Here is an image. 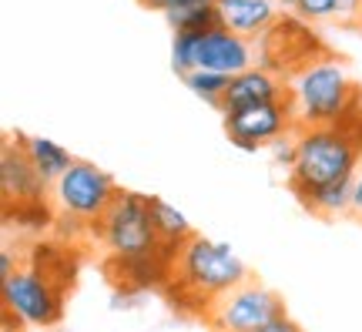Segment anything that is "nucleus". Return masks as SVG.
Wrapping results in <instances>:
<instances>
[{
    "label": "nucleus",
    "instance_id": "nucleus-15",
    "mask_svg": "<svg viewBox=\"0 0 362 332\" xmlns=\"http://www.w3.org/2000/svg\"><path fill=\"white\" fill-rule=\"evenodd\" d=\"M151 218H155L158 239H161V245H165V252H168V256H175L181 245L194 235L192 225H188V218L181 215L175 205L161 202V198H151Z\"/></svg>",
    "mask_w": 362,
    "mask_h": 332
},
{
    "label": "nucleus",
    "instance_id": "nucleus-6",
    "mask_svg": "<svg viewBox=\"0 0 362 332\" xmlns=\"http://www.w3.org/2000/svg\"><path fill=\"white\" fill-rule=\"evenodd\" d=\"M4 282V319L7 326H57L64 316V292L67 282H57V275L44 272L40 265L17 268Z\"/></svg>",
    "mask_w": 362,
    "mask_h": 332
},
{
    "label": "nucleus",
    "instance_id": "nucleus-9",
    "mask_svg": "<svg viewBox=\"0 0 362 332\" xmlns=\"http://www.w3.org/2000/svg\"><path fill=\"white\" fill-rule=\"evenodd\" d=\"M259 47V64L282 74L285 81L302 71V67L315 61L322 51V44L309 34V27L302 24V17H279L275 24L255 40Z\"/></svg>",
    "mask_w": 362,
    "mask_h": 332
},
{
    "label": "nucleus",
    "instance_id": "nucleus-1",
    "mask_svg": "<svg viewBox=\"0 0 362 332\" xmlns=\"http://www.w3.org/2000/svg\"><path fill=\"white\" fill-rule=\"evenodd\" d=\"M252 272L245 262L235 256L228 245L211 242L205 235L194 231L188 242L181 245L175 258H171L168 279H165V292H168L171 306L185 312V316H205L208 306L218 299L221 292L235 289L238 282H245Z\"/></svg>",
    "mask_w": 362,
    "mask_h": 332
},
{
    "label": "nucleus",
    "instance_id": "nucleus-14",
    "mask_svg": "<svg viewBox=\"0 0 362 332\" xmlns=\"http://www.w3.org/2000/svg\"><path fill=\"white\" fill-rule=\"evenodd\" d=\"M21 148H24V154L30 158V165L37 168V175L47 185H54V181L64 175L67 168L74 165L78 158H71V151H67L64 144H57V141L51 138H37V134H21Z\"/></svg>",
    "mask_w": 362,
    "mask_h": 332
},
{
    "label": "nucleus",
    "instance_id": "nucleus-19",
    "mask_svg": "<svg viewBox=\"0 0 362 332\" xmlns=\"http://www.w3.org/2000/svg\"><path fill=\"white\" fill-rule=\"evenodd\" d=\"M194 44H198V34H192V30H178L171 38V67H175V74L188 77L194 71Z\"/></svg>",
    "mask_w": 362,
    "mask_h": 332
},
{
    "label": "nucleus",
    "instance_id": "nucleus-21",
    "mask_svg": "<svg viewBox=\"0 0 362 332\" xmlns=\"http://www.w3.org/2000/svg\"><path fill=\"white\" fill-rule=\"evenodd\" d=\"M296 131H298V128H296ZM296 131H288V134H282V138H275V141L269 144L272 158H275L279 165H285V168L296 165V154H298V138H296Z\"/></svg>",
    "mask_w": 362,
    "mask_h": 332
},
{
    "label": "nucleus",
    "instance_id": "nucleus-20",
    "mask_svg": "<svg viewBox=\"0 0 362 332\" xmlns=\"http://www.w3.org/2000/svg\"><path fill=\"white\" fill-rule=\"evenodd\" d=\"M292 11L302 21H325V17H336V0H296Z\"/></svg>",
    "mask_w": 362,
    "mask_h": 332
},
{
    "label": "nucleus",
    "instance_id": "nucleus-4",
    "mask_svg": "<svg viewBox=\"0 0 362 332\" xmlns=\"http://www.w3.org/2000/svg\"><path fill=\"white\" fill-rule=\"evenodd\" d=\"M98 242L107 248L104 262H171L151 218V195L117 192L111 208L94 225Z\"/></svg>",
    "mask_w": 362,
    "mask_h": 332
},
{
    "label": "nucleus",
    "instance_id": "nucleus-16",
    "mask_svg": "<svg viewBox=\"0 0 362 332\" xmlns=\"http://www.w3.org/2000/svg\"><path fill=\"white\" fill-rule=\"evenodd\" d=\"M165 21L171 24V30H192L202 34L208 27H218V0H181L178 7H171L165 13Z\"/></svg>",
    "mask_w": 362,
    "mask_h": 332
},
{
    "label": "nucleus",
    "instance_id": "nucleus-23",
    "mask_svg": "<svg viewBox=\"0 0 362 332\" xmlns=\"http://www.w3.org/2000/svg\"><path fill=\"white\" fill-rule=\"evenodd\" d=\"M255 332H302V326H298L288 312L285 316H279V319H272L269 326H262V329H255Z\"/></svg>",
    "mask_w": 362,
    "mask_h": 332
},
{
    "label": "nucleus",
    "instance_id": "nucleus-3",
    "mask_svg": "<svg viewBox=\"0 0 362 332\" xmlns=\"http://www.w3.org/2000/svg\"><path fill=\"white\" fill-rule=\"evenodd\" d=\"M288 101L296 108L298 128L339 125L342 118L359 111V91L352 84L346 61L325 51L288 77Z\"/></svg>",
    "mask_w": 362,
    "mask_h": 332
},
{
    "label": "nucleus",
    "instance_id": "nucleus-2",
    "mask_svg": "<svg viewBox=\"0 0 362 332\" xmlns=\"http://www.w3.org/2000/svg\"><path fill=\"white\" fill-rule=\"evenodd\" d=\"M298 154L288 168V188L302 195L322 185L352 181L362 165V111H352L339 125H309L298 128Z\"/></svg>",
    "mask_w": 362,
    "mask_h": 332
},
{
    "label": "nucleus",
    "instance_id": "nucleus-13",
    "mask_svg": "<svg viewBox=\"0 0 362 332\" xmlns=\"http://www.w3.org/2000/svg\"><path fill=\"white\" fill-rule=\"evenodd\" d=\"M279 17L282 7L275 0H218V24L248 40H259Z\"/></svg>",
    "mask_w": 362,
    "mask_h": 332
},
{
    "label": "nucleus",
    "instance_id": "nucleus-5",
    "mask_svg": "<svg viewBox=\"0 0 362 332\" xmlns=\"http://www.w3.org/2000/svg\"><path fill=\"white\" fill-rule=\"evenodd\" d=\"M115 178L90 161H74L61 178L51 185V208L61 222H74L78 229L94 231L101 215L117 198Z\"/></svg>",
    "mask_w": 362,
    "mask_h": 332
},
{
    "label": "nucleus",
    "instance_id": "nucleus-22",
    "mask_svg": "<svg viewBox=\"0 0 362 332\" xmlns=\"http://www.w3.org/2000/svg\"><path fill=\"white\" fill-rule=\"evenodd\" d=\"M336 21L339 24H359L362 0H336Z\"/></svg>",
    "mask_w": 362,
    "mask_h": 332
},
{
    "label": "nucleus",
    "instance_id": "nucleus-24",
    "mask_svg": "<svg viewBox=\"0 0 362 332\" xmlns=\"http://www.w3.org/2000/svg\"><path fill=\"white\" fill-rule=\"evenodd\" d=\"M13 272H17V265H13V248H0V279H7Z\"/></svg>",
    "mask_w": 362,
    "mask_h": 332
},
{
    "label": "nucleus",
    "instance_id": "nucleus-27",
    "mask_svg": "<svg viewBox=\"0 0 362 332\" xmlns=\"http://www.w3.org/2000/svg\"><path fill=\"white\" fill-rule=\"evenodd\" d=\"M275 4H279V7H292L296 0H275Z\"/></svg>",
    "mask_w": 362,
    "mask_h": 332
},
{
    "label": "nucleus",
    "instance_id": "nucleus-10",
    "mask_svg": "<svg viewBox=\"0 0 362 332\" xmlns=\"http://www.w3.org/2000/svg\"><path fill=\"white\" fill-rule=\"evenodd\" d=\"M296 108L292 101H265V104H248V108H238V111H228L225 115V131H228V141L242 151H259V148H269L275 138H282L288 131H296Z\"/></svg>",
    "mask_w": 362,
    "mask_h": 332
},
{
    "label": "nucleus",
    "instance_id": "nucleus-18",
    "mask_svg": "<svg viewBox=\"0 0 362 332\" xmlns=\"http://www.w3.org/2000/svg\"><path fill=\"white\" fill-rule=\"evenodd\" d=\"M185 84L192 88L194 98H202L205 104H215L218 108L221 98H225V91H228V84H232V77L228 74H218V71H192V74L185 77Z\"/></svg>",
    "mask_w": 362,
    "mask_h": 332
},
{
    "label": "nucleus",
    "instance_id": "nucleus-8",
    "mask_svg": "<svg viewBox=\"0 0 362 332\" xmlns=\"http://www.w3.org/2000/svg\"><path fill=\"white\" fill-rule=\"evenodd\" d=\"M47 188L51 185L37 175V168L30 165V158L24 154L21 141L17 144L7 141L4 151H0V192H4V212H7V218H13V215L47 218L54 212Z\"/></svg>",
    "mask_w": 362,
    "mask_h": 332
},
{
    "label": "nucleus",
    "instance_id": "nucleus-12",
    "mask_svg": "<svg viewBox=\"0 0 362 332\" xmlns=\"http://www.w3.org/2000/svg\"><path fill=\"white\" fill-rule=\"evenodd\" d=\"M288 98V81L282 74H275L269 67H248L242 74L232 77V84L221 98L218 111L228 115V111H238V108H248V104H265V101H285Z\"/></svg>",
    "mask_w": 362,
    "mask_h": 332
},
{
    "label": "nucleus",
    "instance_id": "nucleus-26",
    "mask_svg": "<svg viewBox=\"0 0 362 332\" xmlns=\"http://www.w3.org/2000/svg\"><path fill=\"white\" fill-rule=\"evenodd\" d=\"M144 7H151V11H161V13H168L171 7H178L181 0H141Z\"/></svg>",
    "mask_w": 362,
    "mask_h": 332
},
{
    "label": "nucleus",
    "instance_id": "nucleus-17",
    "mask_svg": "<svg viewBox=\"0 0 362 332\" xmlns=\"http://www.w3.org/2000/svg\"><path fill=\"white\" fill-rule=\"evenodd\" d=\"M298 202L305 205L309 212H315V215L332 218V215H339V212L352 208V181H336V185H322V188H315V192L302 195Z\"/></svg>",
    "mask_w": 362,
    "mask_h": 332
},
{
    "label": "nucleus",
    "instance_id": "nucleus-25",
    "mask_svg": "<svg viewBox=\"0 0 362 332\" xmlns=\"http://www.w3.org/2000/svg\"><path fill=\"white\" fill-rule=\"evenodd\" d=\"M352 208L362 212V165H359V171H356V178H352Z\"/></svg>",
    "mask_w": 362,
    "mask_h": 332
},
{
    "label": "nucleus",
    "instance_id": "nucleus-7",
    "mask_svg": "<svg viewBox=\"0 0 362 332\" xmlns=\"http://www.w3.org/2000/svg\"><path fill=\"white\" fill-rule=\"evenodd\" d=\"M279 316H285V299L275 289L262 285L255 275H248L235 289L221 292L208 306L202 322L211 332H255Z\"/></svg>",
    "mask_w": 362,
    "mask_h": 332
},
{
    "label": "nucleus",
    "instance_id": "nucleus-11",
    "mask_svg": "<svg viewBox=\"0 0 362 332\" xmlns=\"http://www.w3.org/2000/svg\"><path fill=\"white\" fill-rule=\"evenodd\" d=\"M259 64V47L255 40L235 34L228 27H208L198 34V44H194V71H218V74H242L248 67Z\"/></svg>",
    "mask_w": 362,
    "mask_h": 332
}]
</instances>
